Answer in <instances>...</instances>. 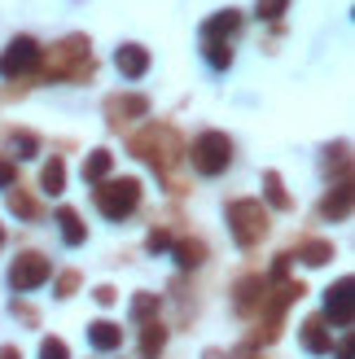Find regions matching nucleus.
I'll use <instances>...</instances> for the list:
<instances>
[{
	"instance_id": "1",
	"label": "nucleus",
	"mask_w": 355,
	"mask_h": 359,
	"mask_svg": "<svg viewBox=\"0 0 355 359\" xmlns=\"http://www.w3.org/2000/svg\"><path fill=\"white\" fill-rule=\"evenodd\" d=\"M93 197H97V210L105 215V219H123V215L136 210L140 184H136V180H101Z\"/></svg>"
},
{
	"instance_id": "2",
	"label": "nucleus",
	"mask_w": 355,
	"mask_h": 359,
	"mask_svg": "<svg viewBox=\"0 0 355 359\" xmlns=\"http://www.w3.org/2000/svg\"><path fill=\"white\" fill-rule=\"evenodd\" d=\"M228 224H233V237L237 245H255L263 232H268V210L255 197H241V202L228 206Z\"/></svg>"
},
{
	"instance_id": "3",
	"label": "nucleus",
	"mask_w": 355,
	"mask_h": 359,
	"mask_svg": "<svg viewBox=\"0 0 355 359\" xmlns=\"http://www.w3.org/2000/svg\"><path fill=\"white\" fill-rule=\"evenodd\" d=\"M228 163H233V140L224 132H202L193 140V167L202 175H220V171H228Z\"/></svg>"
},
{
	"instance_id": "4",
	"label": "nucleus",
	"mask_w": 355,
	"mask_h": 359,
	"mask_svg": "<svg viewBox=\"0 0 355 359\" xmlns=\"http://www.w3.org/2000/svg\"><path fill=\"white\" fill-rule=\"evenodd\" d=\"M132 149L145 158V163H154V167H171V163H175V149H180V140H175L171 128H145V132L132 140Z\"/></svg>"
},
{
	"instance_id": "5",
	"label": "nucleus",
	"mask_w": 355,
	"mask_h": 359,
	"mask_svg": "<svg viewBox=\"0 0 355 359\" xmlns=\"http://www.w3.org/2000/svg\"><path fill=\"white\" fill-rule=\"evenodd\" d=\"M53 79H79V75H93V53H88L83 35H70V40L58 48V66L48 70Z\"/></svg>"
},
{
	"instance_id": "6",
	"label": "nucleus",
	"mask_w": 355,
	"mask_h": 359,
	"mask_svg": "<svg viewBox=\"0 0 355 359\" xmlns=\"http://www.w3.org/2000/svg\"><path fill=\"white\" fill-rule=\"evenodd\" d=\"M40 44L31 40V35H18V40H9L5 44V53H0V75L5 79H18V75H27V70H35L40 66Z\"/></svg>"
},
{
	"instance_id": "7",
	"label": "nucleus",
	"mask_w": 355,
	"mask_h": 359,
	"mask_svg": "<svg viewBox=\"0 0 355 359\" xmlns=\"http://www.w3.org/2000/svg\"><path fill=\"white\" fill-rule=\"evenodd\" d=\"M53 276V263L44 255H22L13 267H9V285L18 294H27V290H40V285Z\"/></svg>"
},
{
	"instance_id": "8",
	"label": "nucleus",
	"mask_w": 355,
	"mask_h": 359,
	"mask_svg": "<svg viewBox=\"0 0 355 359\" xmlns=\"http://www.w3.org/2000/svg\"><path fill=\"white\" fill-rule=\"evenodd\" d=\"M237 31H241V13L237 9H220L215 18H206V22H202V44H210V40L224 44V40H233Z\"/></svg>"
},
{
	"instance_id": "9",
	"label": "nucleus",
	"mask_w": 355,
	"mask_h": 359,
	"mask_svg": "<svg viewBox=\"0 0 355 359\" xmlns=\"http://www.w3.org/2000/svg\"><path fill=\"white\" fill-rule=\"evenodd\" d=\"M325 311L333 325H351V276H342L338 285H329L325 294Z\"/></svg>"
},
{
	"instance_id": "10",
	"label": "nucleus",
	"mask_w": 355,
	"mask_h": 359,
	"mask_svg": "<svg viewBox=\"0 0 355 359\" xmlns=\"http://www.w3.org/2000/svg\"><path fill=\"white\" fill-rule=\"evenodd\" d=\"M114 66H119L123 79H140V75L149 70V53L140 48V44H123V48L114 53Z\"/></svg>"
},
{
	"instance_id": "11",
	"label": "nucleus",
	"mask_w": 355,
	"mask_h": 359,
	"mask_svg": "<svg viewBox=\"0 0 355 359\" xmlns=\"http://www.w3.org/2000/svg\"><path fill=\"white\" fill-rule=\"evenodd\" d=\"M88 342L97 351H119L123 346V329L110 325V320H97V325H88Z\"/></svg>"
},
{
	"instance_id": "12",
	"label": "nucleus",
	"mask_w": 355,
	"mask_h": 359,
	"mask_svg": "<svg viewBox=\"0 0 355 359\" xmlns=\"http://www.w3.org/2000/svg\"><path fill=\"white\" fill-rule=\"evenodd\" d=\"M333 342H329V329H325V320H307L303 325V351H312V355H325Z\"/></svg>"
},
{
	"instance_id": "13",
	"label": "nucleus",
	"mask_w": 355,
	"mask_h": 359,
	"mask_svg": "<svg viewBox=\"0 0 355 359\" xmlns=\"http://www.w3.org/2000/svg\"><path fill=\"white\" fill-rule=\"evenodd\" d=\"M110 167H114V154H110V149L88 154V163H83V180H88V184H101V180L110 175Z\"/></svg>"
},
{
	"instance_id": "14",
	"label": "nucleus",
	"mask_w": 355,
	"mask_h": 359,
	"mask_svg": "<svg viewBox=\"0 0 355 359\" xmlns=\"http://www.w3.org/2000/svg\"><path fill=\"white\" fill-rule=\"evenodd\" d=\"M347 210H351V184H338V193L325 197L321 215H325V219H347Z\"/></svg>"
},
{
	"instance_id": "15",
	"label": "nucleus",
	"mask_w": 355,
	"mask_h": 359,
	"mask_svg": "<svg viewBox=\"0 0 355 359\" xmlns=\"http://www.w3.org/2000/svg\"><path fill=\"white\" fill-rule=\"evenodd\" d=\"M40 184L48 197H58L66 189V167H62V158H53V163H44V175H40Z\"/></svg>"
},
{
	"instance_id": "16",
	"label": "nucleus",
	"mask_w": 355,
	"mask_h": 359,
	"mask_svg": "<svg viewBox=\"0 0 355 359\" xmlns=\"http://www.w3.org/2000/svg\"><path fill=\"white\" fill-rule=\"evenodd\" d=\"M163 346H167V329L163 325H145V337H140V359H158Z\"/></svg>"
},
{
	"instance_id": "17",
	"label": "nucleus",
	"mask_w": 355,
	"mask_h": 359,
	"mask_svg": "<svg viewBox=\"0 0 355 359\" xmlns=\"http://www.w3.org/2000/svg\"><path fill=\"white\" fill-rule=\"evenodd\" d=\"M58 224H62V241H66V245H79V241H83V224H79L75 210L62 206V210H58Z\"/></svg>"
},
{
	"instance_id": "18",
	"label": "nucleus",
	"mask_w": 355,
	"mask_h": 359,
	"mask_svg": "<svg viewBox=\"0 0 355 359\" xmlns=\"http://www.w3.org/2000/svg\"><path fill=\"white\" fill-rule=\"evenodd\" d=\"M298 259L312 263V267H321V263L333 259V245H329V241H303V245H298Z\"/></svg>"
},
{
	"instance_id": "19",
	"label": "nucleus",
	"mask_w": 355,
	"mask_h": 359,
	"mask_svg": "<svg viewBox=\"0 0 355 359\" xmlns=\"http://www.w3.org/2000/svg\"><path fill=\"white\" fill-rule=\"evenodd\" d=\"M145 110H149L145 97H114L110 101V114H114L110 123H119V114H145Z\"/></svg>"
},
{
	"instance_id": "20",
	"label": "nucleus",
	"mask_w": 355,
	"mask_h": 359,
	"mask_svg": "<svg viewBox=\"0 0 355 359\" xmlns=\"http://www.w3.org/2000/svg\"><path fill=\"white\" fill-rule=\"evenodd\" d=\"M263 189H268V202H272L276 210H290V193L281 189V175H276V171L263 175Z\"/></svg>"
},
{
	"instance_id": "21",
	"label": "nucleus",
	"mask_w": 355,
	"mask_h": 359,
	"mask_svg": "<svg viewBox=\"0 0 355 359\" xmlns=\"http://www.w3.org/2000/svg\"><path fill=\"white\" fill-rule=\"evenodd\" d=\"M259 290H263V280H259V276L241 280V285H237V311H250V307H255V298H259Z\"/></svg>"
},
{
	"instance_id": "22",
	"label": "nucleus",
	"mask_w": 355,
	"mask_h": 359,
	"mask_svg": "<svg viewBox=\"0 0 355 359\" xmlns=\"http://www.w3.org/2000/svg\"><path fill=\"white\" fill-rule=\"evenodd\" d=\"M202 255H206V250L198 241H180V245H175V263H180V267H198Z\"/></svg>"
},
{
	"instance_id": "23",
	"label": "nucleus",
	"mask_w": 355,
	"mask_h": 359,
	"mask_svg": "<svg viewBox=\"0 0 355 359\" xmlns=\"http://www.w3.org/2000/svg\"><path fill=\"white\" fill-rule=\"evenodd\" d=\"M206 62L215 66V70H228V66H233V48H228V44H215V40H210V44H206Z\"/></svg>"
},
{
	"instance_id": "24",
	"label": "nucleus",
	"mask_w": 355,
	"mask_h": 359,
	"mask_svg": "<svg viewBox=\"0 0 355 359\" xmlns=\"http://www.w3.org/2000/svg\"><path fill=\"white\" fill-rule=\"evenodd\" d=\"M158 311V294H136L132 298V320H149Z\"/></svg>"
},
{
	"instance_id": "25",
	"label": "nucleus",
	"mask_w": 355,
	"mask_h": 359,
	"mask_svg": "<svg viewBox=\"0 0 355 359\" xmlns=\"http://www.w3.org/2000/svg\"><path fill=\"white\" fill-rule=\"evenodd\" d=\"M35 149H40V140H35L31 132H18L13 136V158H35Z\"/></svg>"
},
{
	"instance_id": "26",
	"label": "nucleus",
	"mask_w": 355,
	"mask_h": 359,
	"mask_svg": "<svg viewBox=\"0 0 355 359\" xmlns=\"http://www.w3.org/2000/svg\"><path fill=\"white\" fill-rule=\"evenodd\" d=\"M286 5H290V0H259V5H255V13L263 18V22H272V18H281V13H286Z\"/></svg>"
},
{
	"instance_id": "27",
	"label": "nucleus",
	"mask_w": 355,
	"mask_h": 359,
	"mask_svg": "<svg viewBox=\"0 0 355 359\" xmlns=\"http://www.w3.org/2000/svg\"><path fill=\"white\" fill-rule=\"evenodd\" d=\"M70 351H66V342L62 337H44V346H40V359H66Z\"/></svg>"
},
{
	"instance_id": "28",
	"label": "nucleus",
	"mask_w": 355,
	"mask_h": 359,
	"mask_svg": "<svg viewBox=\"0 0 355 359\" xmlns=\"http://www.w3.org/2000/svg\"><path fill=\"white\" fill-rule=\"evenodd\" d=\"M9 206H13L18 215H35V206H31V197H27V193H9Z\"/></svg>"
},
{
	"instance_id": "29",
	"label": "nucleus",
	"mask_w": 355,
	"mask_h": 359,
	"mask_svg": "<svg viewBox=\"0 0 355 359\" xmlns=\"http://www.w3.org/2000/svg\"><path fill=\"white\" fill-rule=\"evenodd\" d=\"M149 250H171V232H163V228L149 232Z\"/></svg>"
},
{
	"instance_id": "30",
	"label": "nucleus",
	"mask_w": 355,
	"mask_h": 359,
	"mask_svg": "<svg viewBox=\"0 0 355 359\" xmlns=\"http://www.w3.org/2000/svg\"><path fill=\"white\" fill-rule=\"evenodd\" d=\"M0 189H13V163L0 158Z\"/></svg>"
},
{
	"instance_id": "31",
	"label": "nucleus",
	"mask_w": 355,
	"mask_h": 359,
	"mask_svg": "<svg viewBox=\"0 0 355 359\" xmlns=\"http://www.w3.org/2000/svg\"><path fill=\"white\" fill-rule=\"evenodd\" d=\"M93 298H97V302H101V307H110V302H114V290H110V285H101V290H97V294H93Z\"/></svg>"
},
{
	"instance_id": "32",
	"label": "nucleus",
	"mask_w": 355,
	"mask_h": 359,
	"mask_svg": "<svg viewBox=\"0 0 355 359\" xmlns=\"http://www.w3.org/2000/svg\"><path fill=\"white\" fill-rule=\"evenodd\" d=\"M0 359H22V355H18L13 346H5V351H0Z\"/></svg>"
},
{
	"instance_id": "33",
	"label": "nucleus",
	"mask_w": 355,
	"mask_h": 359,
	"mask_svg": "<svg viewBox=\"0 0 355 359\" xmlns=\"http://www.w3.org/2000/svg\"><path fill=\"white\" fill-rule=\"evenodd\" d=\"M338 359H351V342H342V346H338Z\"/></svg>"
},
{
	"instance_id": "34",
	"label": "nucleus",
	"mask_w": 355,
	"mask_h": 359,
	"mask_svg": "<svg viewBox=\"0 0 355 359\" xmlns=\"http://www.w3.org/2000/svg\"><path fill=\"white\" fill-rule=\"evenodd\" d=\"M0 245H5V228H0Z\"/></svg>"
},
{
	"instance_id": "35",
	"label": "nucleus",
	"mask_w": 355,
	"mask_h": 359,
	"mask_svg": "<svg viewBox=\"0 0 355 359\" xmlns=\"http://www.w3.org/2000/svg\"><path fill=\"white\" fill-rule=\"evenodd\" d=\"M206 359H215V355H206Z\"/></svg>"
}]
</instances>
